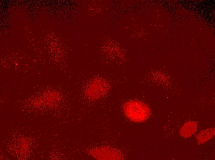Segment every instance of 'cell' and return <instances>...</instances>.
Wrapping results in <instances>:
<instances>
[{"mask_svg":"<svg viewBox=\"0 0 215 160\" xmlns=\"http://www.w3.org/2000/svg\"><path fill=\"white\" fill-rule=\"evenodd\" d=\"M123 111L128 119L136 123L145 122L151 115L149 106L145 103L136 100H131L125 102L123 106Z\"/></svg>","mask_w":215,"mask_h":160,"instance_id":"obj_1","label":"cell"},{"mask_svg":"<svg viewBox=\"0 0 215 160\" xmlns=\"http://www.w3.org/2000/svg\"><path fill=\"white\" fill-rule=\"evenodd\" d=\"M89 154L97 160H120L122 154L118 149L108 146H101L91 148L88 150Z\"/></svg>","mask_w":215,"mask_h":160,"instance_id":"obj_2","label":"cell"},{"mask_svg":"<svg viewBox=\"0 0 215 160\" xmlns=\"http://www.w3.org/2000/svg\"><path fill=\"white\" fill-rule=\"evenodd\" d=\"M109 90V86L103 80L99 78L93 80L87 87L85 94L89 99H99L105 95Z\"/></svg>","mask_w":215,"mask_h":160,"instance_id":"obj_3","label":"cell"},{"mask_svg":"<svg viewBox=\"0 0 215 160\" xmlns=\"http://www.w3.org/2000/svg\"><path fill=\"white\" fill-rule=\"evenodd\" d=\"M197 126L198 124L195 121H189L186 122L180 128L181 136L184 138L191 137L196 131Z\"/></svg>","mask_w":215,"mask_h":160,"instance_id":"obj_4","label":"cell"},{"mask_svg":"<svg viewBox=\"0 0 215 160\" xmlns=\"http://www.w3.org/2000/svg\"><path fill=\"white\" fill-rule=\"evenodd\" d=\"M215 134L214 128H210L203 130L197 134L196 136L197 142L199 144H203L213 138Z\"/></svg>","mask_w":215,"mask_h":160,"instance_id":"obj_5","label":"cell"}]
</instances>
